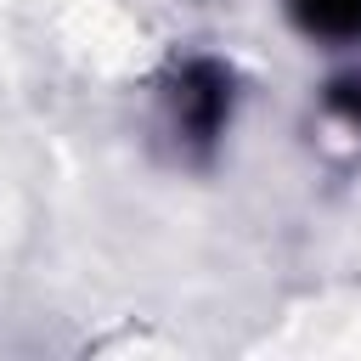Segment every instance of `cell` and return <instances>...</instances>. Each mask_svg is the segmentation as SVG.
<instances>
[{
	"label": "cell",
	"instance_id": "6da1fadb",
	"mask_svg": "<svg viewBox=\"0 0 361 361\" xmlns=\"http://www.w3.org/2000/svg\"><path fill=\"white\" fill-rule=\"evenodd\" d=\"M158 102H164V124L175 130V141L197 158H209L226 130H231V113H237V73L226 56L214 51H192V56H175L158 79Z\"/></svg>",
	"mask_w": 361,
	"mask_h": 361
},
{
	"label": "cell",
	"instance_id": "7a4b0ae2",
	"mask_svg": "<svg viewBox=\"0 0 361 361\" xmlns=\"http://www.w3.org/2000/svg\"><path fill=\"white\" fill-rule=\"evenodd\" d=\"M288 17L322 45H361V0H288Z\"/></svg>",
	"mask_w": 361,
	"mask_h": 361
},
{
	"label": "cell",
	"instance_id": "3957f363",
	"mask_svg": "<svg viewBox=\"0 0 361 361\" xmlns=\"http://www.w3.org/2000/svg\"><path fill=\"white\" fill-rule=\"evenodd\" d=\"M322 107H327V113H333V118H338L350 135H361V62L327 79V90H322Z\"/></svg>",
	"mask_w": 361,
	"mask_h": 361
}]
</instances>
